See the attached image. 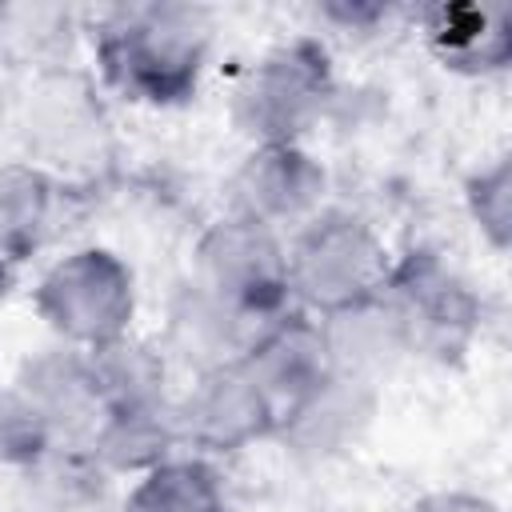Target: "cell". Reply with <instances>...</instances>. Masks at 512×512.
I'll return each instance as SVG.
<instances>
[{
	"label": "cell",
	"instance_id": "16",
	"mask_svg": "<svg viewBox=\"0 0 512 512\" xmlns=\"http://www.w3.org/2000/svg\"><path fill=\"white\" fill-rule=\"evenodd\" d=\"M124 512H232V504L204 456H172L132 480Z\"/></svg>",
	"mask_w": 512,
	"mask_h": 512
},
{
	"label": "cell",
	"instance_id": "18",
	"mask_svg": "<svg viewBox=\"0 0 512 512\" xmlns=\"http://www.w3.org/2000/svg\"><path fill=\"white\" fill-rule=\"evenodd\" d=\"M464 200H468V216L480 228V236L496 252H504L512 240V164H508V156H496L488 168H480L468 180Z\"/></svg>",
	"mask_w": 512,
	"mask_h": 512
},
{
	"label": "cell",
	"instance_id": "4",
	"mask_svg": "<svg viewBox=\"0 0 512 512\" xmlns=\"http://www.w3.org/2000/svg\"><path fill=\"white\" fill-rule=\"evenodd\" d=\"M336 96L332 60L320 40L296 36L268 48L232 92V124L252 144H300Z\"/></svg>",
	"mask_w": 512,
	"mask_h": 512
},
{
	"label": "cell",
	"instance_id": "6",
	"mask_svg": "<svg viewBox=\"0 0 512 512\" xmlns=\"http://www.w3.org/2000/svg\"><path fill=\"white\" fill-rule=\"evenodd\" d=\"M192 284L248 320H276L292 312L288 244L280 232L244 216L212 220L192 248Z\"/></svg>",
	"mask_w": 512,
	"mask_h": 512
},
{
	"label": "cell",
	"instance_id": "11",
	"mask_svg": "<svg viewBox=\"0 0 512 512\" xmlns=\"http://www.w3.org/2000/svg\"><path fill=\"white\" fill-rule=\"evenodd\" d=\"M260 332H264L260 320H248V316L232 312L228 304L200 292L192 280L176 292V300L168 308V348L176 356H184L196 372L240 364Z\"/></svg>",
	"mask_w": 512,
	"mask_h": 512
},
{
	"label": "cell",
	"instance_id": "9",
	"mask_svg": "<svg viewBox=\"0 0 512 512\" xmlns=\"http://www.w3.org/2000/svg\"><path fill=\"white\" fill-rule=\"evenodd\" d=\"M12 384L28 396V404L44 420L52 448L88 452L100 424L108 420V400L92 368V356L84 348H68V344L40 348L20 364Z\"/></svg>",
	"mask_w": 512,
	"mask_h": 512
},
{
	"label": "cell",
	"instance_id": "14",
	"mask_svg": "<svg viewBox=\"0 0 512 512\" xmlns=\"http://www.w3.org/2000/svg\"><path fill=\"white\" fill-rule=\"evenodd\" d=\"M176 444H184L176 408L164 400V404H144V408H112L96 440L88 444V456L104 468V476L136 480L160 468L164 460H172Z\"/></svg>",
	"mask_w": 512,
	"mask_h": 512
},
{
	"label": "cell",
	"instance_id": "19",
	"mask_svg": "<svg viewBox=\"0 0 512 512\" xmlns=\"http://www.w3.org/2000/svg\"><path fill=\"white\" fill-rule=\"evenodd\" d=\"M52 448V436L28 396L16 384H0V468L28 472L44 452Z\"/></svg>",
	"mask_w": 512,
	"mask_h": 512
},
{
	"label": "cell",
	"instance_id": "12",
	"mask_svg": "<svg viewBox=\"0 0 512 512\" xmlns=\"http://www.w3.org/2000/svg\"><path fill=\"white\" fill-rule=\"evenodd\" d=\"M424 40L444 68L464 76H492L512 60L508 16L480 4H440L424 12Z\"/></svg>",
	"mask_w": 512,
	"mask_h": 512
},
{
	"label": "cell",
	"instance_id": "3",
	"mask_svg": "<svg viewBox=\"0 0 512 512\" xmlns=\"http://www.w3.org/2000/svg\"><path fill=\"white\" fill-rule=\"evenodd\" d=\"M376 304L396 348L432 364H456L468 356L484 324L476 288L436 252H408L404 260H392Z\"/></svg>",
	"mask_w": 512,
	"mask_h": 512
},
{
	"label": "cell",
	"instance_id": "5",
	"mask_svg": "<svg viewBox=\"0 0 512 512\" xmlns=\"http://www.w3.org/2000/svg\"><path fill=\"white\" fill-rule=\"evenodd\" d=\"M32 308L68 348H100L132 332L136 276L108 248H72L44 268L32 288Z\"/></svg>",
	"mask_w": 512,
	"mask_h": 512
},
{
	"label": "cell",
	"instance_id": "8",
	"mask_svg": "<svg viewBox=\"0 0 512 512\" xmlns=\"http://www.w3.org/2000/svg\"><path fill=\"white\" fill-rule=\"evenodd\" d=\"M240 368L252 376V384L268 400L276 432L336 376L324 324L296 308L264 324V332L244 352Z\"/></svg>",
	"mask_w": 512,
	"mask_h": 512
},
{
	"label": "cell",
	"instance_id": "10",
	"mask_svg": "<svg viewBox=\"0 0 512 512\" xmlns=\"http://www.w3.org/2000/svg\"><path fill=\"white\" fill-rule=\"evenodd\" d=\"M176 424L196 456H228L276 436L272 408L240 364L196 372L188 396L176 404Z\"/></svg>",
	"mask_w": 512,
	"mask_h": 512
},
{
	"label": "cell",
	"instance_id": "2",
	"mask_svg": "<svg viewBox=\"0 0 512 512\" xmlns=\"http://www.w3.org/2000/svg\"><path fill=\"white\" fill-rule=\"evenodd\" d=\"M288 296L312 320L372 308L388 284L392 256L376 228L352 212L320 208L288 232Z\"/></svg>",
	"mask_w": 512,
	"mask_h": 512
},
{
	"label": "cell",
	"instance_id": "15",
	"mask_svg": "<svg viewBox=\"0 0 512 512\" xmlns=\"http://www.w3.org/2000/svg\"><path fill=\"white\" fill-rule=\"evenodd\" d=\"M56 176L32 160L0 164V260L24 264L52 232Z\"/></svg>",
	"mask_w": 512,
	"mask_h": 512
},
{
	"label": "cell",
	"instance_id": "1",
	"mask_svg": "<svg viewBox=\"0 0 512 512\" xmlns=\"http://www.w3.org/2000/svg\"><path fill=\"white\" fill-rule=\"evenodd\" d=\"M208 60V16L192 4H128L96 32L104 80L136 104H180Z\"/></svg>",
	"mask_w": 512,
	"mask_h": 512
},
{
	"label": "cell",
	"instance_id": "21",
	"mask_svg": "<svg viewBox=\"0 0 512 512\" xmlns=\"http://www.w3.org/2000/svg\"><path fill=\"white\" fill-rule=\"evenodd\" d=\"M12 280H16V268H12L8 260H0V304H4V296H8V288H12Z\"/></svg>",
	"mask_w": 512,
	"mask_h": 512
},
{
	"label": "cell",
	"instance_id": "20",
	"mask_svg": "<svg viewBox=\"0 0 512 512\" xmlns=\"http://www.w3.org/2000/svg\"><path fill=\"white\" fill-rule=\"evenodd\" d=\"M404 512H500V508L488 496L468 492V488H436V492L416 496Z\"/></svg>",
	"mask_w": 512,
	"mask_h": 512
},
{
	"label": "cell",
	"instance_id": "13",
	"mask_svg": "<svg viewBox=\"0 0 512 512\" xmlns=\"http://www.w3.org/2000/svg\"><path fill=\"white\" fill-rule=\"evenodd\" d=\"M372 412H376V388H372V380L336 368V376L276 436L288 440L296 452L328 456V452L352 448L360 440V432L368 428Z\"/></svg>",
	"mask_w": 512,
	"mask_h": 512
},
{
	"label": "cell",
	"instance_id": "17",
	"mask_svg": "<svg viewBox=\"0 0 512 512\" xmlns=\"http://www.w3.org/2000/svg\"><path fill=\"white\" fill-rule=\"evenodd\" d=\"M88 356H92V368L100 376L108 412L112 408H144V404H164L168 400V392H164L168 360H164V352L156 344L136 340L128 332V336H120L112 344L92 348Z\"/></svg>",
	"mask_w": 512,
	"mask_h": 512
},
{
	"label": "cell",
	"instance_id": "7",
	"mask_svg": "<svg viewBox=\"0 0 512 512\" xmlns=\"http://www.w3.org/2000/svg\"><path fill=\"white\" fill-rule=\"evenodd\" d=\"M328 172L304 144H252L228 180V212L272 232H292L324 204Z\"/></svg>",
	"mask_w": 512,
	"mask_h": 512
}]
</instances>
